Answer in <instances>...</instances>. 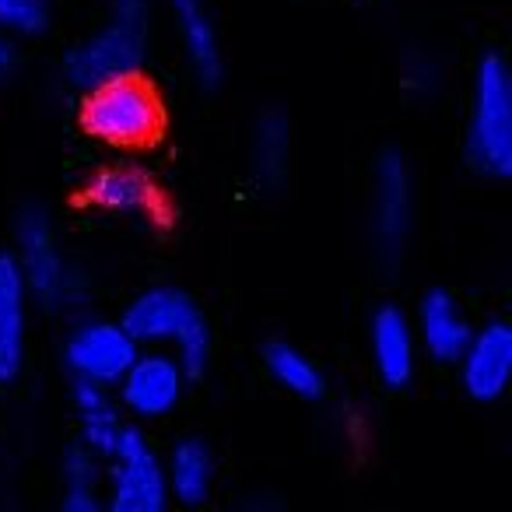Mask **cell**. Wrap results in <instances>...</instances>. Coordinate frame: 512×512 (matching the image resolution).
<instances>
[{
  "label": "cell",
  "mask_w": 512,
  "mask_h": 512,
  "mask_svg": "<svg viewBox=\"0 0 512 512\" xmlns=\"http://www.w3.org/2000/svg\"><path fill=\"white\" fill-rule=\"evenodd\" d=\"M165 467V484H169V495H176L179 502L186 505H197L211 495V484H214V460H211V449L197 439H186L172 449L169 463Z\"/></svg>",
  "instance_id": "2e32d148"
},
{
  "label": "cell",
  "mask_w": 512,
  "mask_h": 512,
  "mask_svg": "<svg viewBox=\"0 0 512 512\" xmlns=\"http://www.w3.org/2000/svg\"><path fill=\"white\" fill-rule=\"evenodd\" d=\"M116 386H120L123 407L134 411L137 418H162L183 397L186 369L179 365L176 355H162V351L141 355L137 351V358Z\"/></svg>",
  "instance_id": "9c48e42d"
},
{
  "label": "cell",
  "mask_w": 512,
  "mask_h": 512,
  "mask_svg": "<svg viewBox=\"0 0 512 512\" xmlns=\"http://www.w3.org/2000/svg\"><path fill=\"white\" fill-rule=\"evenodd\" d=\"M172 15H176L179 36H183L186 57H190L193 71L200 81H218L221 78V39L214 29V18L207 11L204 0H172Z\"/></svg>",
  "instance_id": "9a60e30c"
},
{
  "label": "cell",
  "mask_w": 512,
  "mask_h": 512,
  "mask_svg": "<svg viewBox=\"0 0 512 512\" xmlns=\"http://www.w3.org/2000/svg\"><path fill=\"white\" fill-rule=\"evenodd\" d=\"M372 358L386 386H407L418 362V337L414 323L397 306H383L372 316Z\"/></svg>",
  "instance_id": "7c38bea8"
},
{
  "label": "cell",
  "mask_w": 512,
  "mask_h": 512,
  "mask_svg": "<svg viewBox=\"0 0 512 512\" xmlns=\"http://www.w3.org/2000/svg\"><path fill=\"white\" fill-rule=\"evenodd\" d=\"M414 225V179L407 162L390 151L379 158L372 183V239L386 260H397Z\"/></svg>",
  "instance_id": "52a82bcc"
},
{
  "label": "cell",
  "mask_w": 512,
  "mask_h": 512,
  "mask_svg": "<svg viewBox=\"0 0 512 512\" xmlns=\"http://www.w3.org/2000/svg\"><path fill=\"white\" fill-rule=\"evenodd\" d=\"M64 509L67 512H99L102 509V463L99 453L92 446L71 449V456L64 460Z\"/></svg>",
  "instance_id": "d6986e66"
},
{
  "label": "cell",
  "mask_w": 512,
  "mask_h": 512,
  "mask_svg": "<svg viewBox=\"0 0 512 512\" xmlns=\"http://www.w3.org/2000/svg\"><path fill=\"white\" fill-rule=\"evenodd\" d=\"M123 327L137 344H172L186 376L204 372L211 355V337L200 320L197 306L179 288H151L130 302Z\"/></svg>",
  "instance_id": "7a4b0ae2"
},
{
  "label": "cell",
  "mask_w": 512,
  "mask_h": 512,
  "mask_svg": "<svg viewBox=\"0 0 512 512\" xmlns=\"http://www.w3.org/2000/svg\"><path fill=\"white\" fill-rule=\"evenodd\" d=\"M50 22V0H0V32L36 36Z\"/></svg>",
  "instance_id": "44dd1931"
},
{
  "label": "cell",
  "mask_w": 512,
  "mask_h": 512,
  "mask_svg": "<svg viewBox=\"0 0 512 512\" xmlns=\"http://www.w3.org/2000/svg\"><path fill=\"white\" fill-rule=\"evenodd\" d=\"M85 92L88 99L81 120L88 134L99 141L116 144V148H137V144H148L162 127V102L137 74L99 81Z\"/></svg>",
  "instance_id": "277c9868"
},
{
  "label": "cell",
  "mask_w": 512,
  "mask_h": 512,
  "mask_svg": "<svg viewBox=\"0 0 512 512\" xmlns=\"http://www.w3.org/2000/svg\"><path fill=\"white\" fill-rule=\"evenodd\" d=\"M288 144L292 130L281 113H264L253 134V176L260 186H278L288 172Z\"/></svg>",
  "instance_id": "ac0fdd59"
},
{
  "label": "cell",
  "mask_w": 512,
  "mask_h": 512,
  "mask_svg": "<svg viewBox=\"0 0 512 512\" xmlns=\"http://www.w3.org/2000/svg\"><path fill=\"white\" fill-rule=\"evenodd\" d=\"M137 358V341L123 323H81L67 341V362L81 383L116 386Z\"/></svg>",
  "instance_id": "ba28073f"
},
{
  "label": "cell",
  "mask_w": 512,
  "mask_h": 512,
  "mask_svg": "<svg viewBox=\"0 0 512 512\" xmlns=\"http://www.w3.org/2000/svg\"><path fill=\"white\" fill-rule=\"evenodd\" d=\"M18 271L25 278L29 295H36L46 306H67L78 295L71 267L60 260L53 228L43 211H29L18 225Z\"/></svg>",
  "instance_id": "8992f818"
},
{
  "label": "cell",
  "mask_w": 512,
  "mask_h": 512,
  "mask_svg": "<svg viewBox=\"0 0 512 512\" xmlns=\"http://www.w3.org/2000/svg\"><path fill=\"white\" fill-rule=\"evenodd\" d=\"M113 470H109V495L106 505L116 512H158L169 502V484L165 467L155 456V449L144 442L141 432L123 428L116 446L109 449Z\"/></svg>",
  "instance_id": "5b68a950"
},
{
  "label": "cell",
  "mask_w": 512,
  "mask_h": 512,
  "mask_svg": "<svg viewBox=\"0 0 512 512\" xmlns=\"http://www.w3.org/2000/svg\"><path fill=\"white\" fill-rule=\"evenodd\" d=\"M15 67H18V46L8 32H0V78L15 74Z\"/></svg>",
  "instance_id": "7402d4cb"
},
{
  "label": "cell",
  "mask_w": 512,
  "mask_h": 512,
  "mask_svg": "<svg viewBox=\"0 0 512 512\" xmlns=\"http://www.w3.org/2000/svg\"><path fill=\"white\" fill-rule=\"evenodd\" d=\"M414 337H418V344L432 358H439V362H456L470 337L467 316H463L456 299H449L446 292H432V295H425L418 306Z\"/></svg>",
  "instance_id": "4fadbf2b"
},
{
  "label": "cell",
  "mask_w": 512,
  "mask_h": 512,
  "mask_svg": "<svg viewBox=\"0 0 512 512\" xmlns=\"http://www.w3.org/2000/svg\"><path fill=\"white\" fill-rule=\"evenodd\" d=\"M467 151L484 176L505 179L512 172V78L502 57H481L470 88Z\"/></svg>",
  "instance_id": "6da1fadb"
},
{
  "label": "cell",
  "mask_w": 512,
  "mask_h": 512,
  "mask_svg": "<svg viewBox=\"0 0 512 512\" xmlns=\"http://www.w3.org/2000/svg\"><path fill=\"white\" fill-rule=\"evenodd\" d=\"M267 372H271L281 390L295 393V397L313 400L323 393V376L316 369V362L309 355H302L299 348H292V344H271V351H267Z\"/></svg>",
  "instance_id": "ffe728a7"
},
{
  "label": "cell",
  "mask_w": 512,
  "mask_h": 512,
  "mask_svg": "<svg viewBox=\"0 0 512 512\" xmlns=\"http://www.w3.org/2000/svg\"><path fill=\"white\" fill-rule=\"evenodd\" d=\"M25 330H29V288L15 256H0V383L22 372Z\"/></svg>",
  "instance_id": "8fae6325"
},
{
  "label": "cell",
  "mask_w": 512,
  "mask_h": 512,
  "mask_svg": "<svg viewBox=\"0 0 512 512\" xmlns=\"http://www.w3.org/2000/svg\"><path fill=\"white\" fill-rule=\"evenodd\" d=\"M148 53V4L144 0H113V15L92 39L67 57V78L78 88L137 74Z\"/></svg>",
  "instance_id": "3957f363"
},
{
  "label": "cell",
  "mask_w": 512,
  "mask_h": 512,
  "mask_svg": "<svg viewBox=\"0 0 512 512\" xmlns=\"http://www.w3.org/2000/svg\"><path fill=\"white\" fill-rule=\"evenodd\" d=\"M460 369H463V386L474 400H498L509 390L512 379V334L505 323H488L484 330L467 337L460 351Z\"/></svg>",
  "instance_id": "30bf717a"
},
{
  "label": "cell",
  "mask_w": 512,
  "mask_h": 512,
  "mask_svg": "<svg viewBox=\"0 0 512 512\" xmlns=\"http://www.w3.org/2000/svg\"><path fill=\"white\" fill-rule=\"evenodd\" d=\"M88 200L102 211L116 214H148L158 207V193L148 172L137 165H106L88 179Z\"/></svg>",
  "instance_id": "5bb4252c"
},
{
  "label": "cell",
  "mask_w": 512,
  "mask_h": 512,
  "mask_svg": "<svg viewBox=\"0 0 512 512\" xmlns=\"http://www.w3.org/2000/svg\"><path fill=\"white\" fill-rule=\"evenodd\" d=\"M78 418H81V435H85V446H92L95 453H106L116 446L120 432L127 425L120 421L113 397H109V386L99 383H81L78 379Z\"/></svg>",
  "instance_id": "e0dca14e"
}]
</instances>
